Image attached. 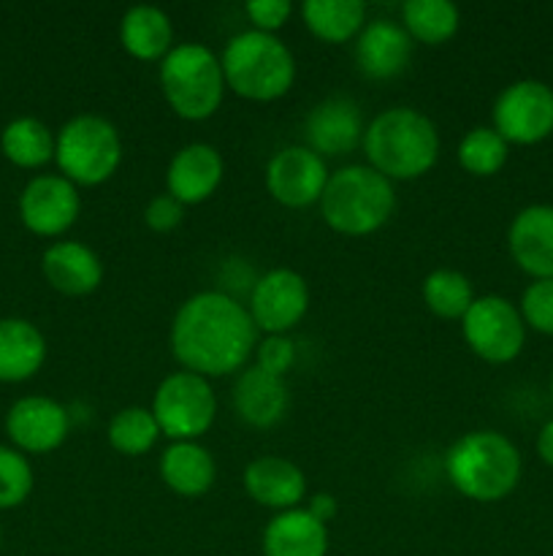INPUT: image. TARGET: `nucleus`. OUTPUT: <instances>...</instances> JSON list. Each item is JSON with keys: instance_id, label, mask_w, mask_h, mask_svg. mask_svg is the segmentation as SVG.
I'll list each match as a JSON object with an SVG mask.
<instances>
[{"instance_id": "obj_3", "label": "nucleus", "mask_w": 553, "mask_h": 556, "mask_svg": "<svg viewBox=\"0 0 553 556\" xmlns=\"http://www.w3.org/2000/svg\"><path fill=\"white\" fill-rule=\"evenodd\" d=\"M520 454L510 438L493 429H477L455 440L445 454V476L461 497L472 503H499L520 481Z\"/></svg>"}, {"instance_id": "obj_30", "label": "nucleus", "mask_w": 553, "mask_h": 556, "mask_svg": "<svg viewBox=\"0 0 553 556\" xmlns=\"http://www.w3.org/2000/svg\"><path fill=\"white\" fill-rule=\"evenodd\" d=\"M106 438L108 445H112L117 454L144 456L155 448L157 440H160L163 434L150 407L130 405L114 413L112 421H108L106 427Z\"/></svg>"}, {"instance_id": "obj_17", "label": "nucleus", "mask_w": 553, "mask_h": 556, "mask_svg": "<svg viewBox=\"0 0 553 556\" xmlns=\"http://www.w3.org/2000/svg\"><path fill=\"white\" fill-rule=\"evenodd\" d=\"M242 481L244 492L253 503L276 510V514L301 508V500L307 497V476L296 462L285 459V456H258L244 467Z\"/></svg>"}, {"instance_id": "obj_10", "label": "nucleus", "mask_w": 553, "mask_h": 556, "mask_svg": "<svg viewBox=\"0 0 553 556\" xmlns=\"http://www.w3.org/2000/svg\"><path fill=\"white\" fill-rule=\"evenodd\" d=\"M491 119L507 144H540L553 134V87L540 79L513 81L493 101Z\"/></svg>"}, {"instance_id": "obj_22", "label": "nucleus", "mask_w": 553, "mask_h": 556, "mask_svg": "<svg viewBox=\"0 0 553 556\" xmlns=\"http://www.w3.org/2000/svg\"><path fill=\"white\" fill-rule=\"evenodd\" d=\"M157 472H160V481L177 497L198 500L215 486L217 465L209 448H204L195 440H184V443H171L163 451Z\"/></svg>"}, {"instance_id": "obj_20", "label": "nucleus", "mask_w": 553, "mask_h": 556, "mask_svg": "<svg viewBox=\"0 0 553 556\" xmlns=\"http://www.w3.org/2000/svg\"><path fill=\"white\" fill-rule=\"evenodd\" d=\"M41 271L49 286L63 296H90L103 282V261L87 244L60 239L43 250Z\"/></svg>"}, {"instance_id": "obj_25", "label": "nucleus", "mask_w": 553, "mask_h": 556, "mask_svg": "<svg viewBox=\"0 0 553 556\" xmlns=\"http://www.w3.org/2000/svg\"><path fill=\"white\" fill-rule=\"evenodd\" d=\"M119 43L141 63H160L173 49L171 16L157 5H133L119 20Z\"/></svg>"}, {"instance_id": "obj_8", "label": "nucleus", "mask_w": 553, "mask_h": 556, "mask_svg": "<svg viewBox=\"0 0 553 556\" xmlns=\"http://www.w3.org/2000/svg\"><path fill=\"white\" fill-rule=\"evenodd\" d=\"M150 410L163 438L171 443H184V440L198 443V438L209 432L217 418V396L209 380L179 369L160 380Z\"/></svg>"}, {"instance_id": "obj_36", "label": "nucleus", "mask_w": 553, "mask_h": 556, "mask_svg": "<svg viewBox=\"0 0 553 556\" xmlns=\"http://www.w3.org/2000/svg\"><path fill=\"white\" fill-rule=\"evenodd\" d=\"M184 220V204H179L173 195L160 193L144 206V223L155 233H171Z\"/></svg>"}, {"instance_id": "obj_27", "label": "nucleus", "mask_w": 553, "mask_h": 556, "mask_svg": "<svg viewBox=\"0 0 553 556\" xmlns=\"http://www.w3.org/2000/svg\"><path fill=\"white\" fill-rule=\"evenodd\" d=\"M461 11L450 0H407L401 5V27L426 47H439L459 33Z\"/></svg>"}, {"instance_id": "obj_32", "label": "nucleus", "mask_w": 553, "mask_h": 556, "mask_svg": "<svg viewBox=\"0 0 553 556\" xmlns=\"http://www.w3.org/2000/svg\"><path fill=\"white\" fill-rule=\"evenodd\" d=\"M33 467L14 445H0V510L20 508L33 492Z\"/></svg>"}, {"instance_id": "obj_11", "label": "nucleus", "mask_w": 553, "mask_h": 556, "mask_svg": "<svg viewBox=\"0 0 553 556\" xmlns=\"http://www.w3.org/2000/svg\"><path fill=\"white\" fill-rule=\"evenodd\" d=\"M249 318L263 334H287L309 309V286L296 269H269L249 291Z\"/></svg>"}, {"instance_id": "obj_2", "label": "nucleus", "mask_w": 553, "mask_h": 556, "mask_svg": "<svg viewBox=\"0 0 553 556\" xmlns=\"http://www.w3.org/2000/svg\"><path fill=\"white\" fill-rule=\"evenodd\" d=\"M363 152L374 172L390 182L421 179L439 161V130L412 106H390L372 117L363 134Z\"/></svg>"}, {"instance_id": "obj_37", "label": "nucleus", "mask_w": 553, "mask_h": 556, "mask_svg": "<svg viewBox=\"0 0 553 556\" xmlns=\"http://www.w3.org/2000/svg\"><path fill=\"white\" fill-rule=\"evenodd\" d=\"M307 510L314 516V519L320 521V525L329 527V521H334L336 514H339V503H336L334 494L318 492V494H312V497H309Z\"/></svg>"}, {"instance_id": "obj_18", "label": "nucleus", "mask_w": 553, "mask_h": 556, "mask_svg": "<svg viewBox=\"0 0 553 556\" xmlns=\"http://www.w3.org/2000/svg\"><path fill=\"white\" fill-rule=\"evenodd\" d=\"M507 250L515 266L535 280L553 277V206L531 204L513 217L507 228Z\"/></svg>"}, {"instance_id": "obj_5", "label": "nucleus", "mask_w": 553, "mask_h": 556, "mask_svg": "<svg viewBox=\"0 0 553 556\" xmlns=\"http://www.w3.org/2000/svg\"><path fill=\"white\" fill-rule=\"evenodd\" d=\"M228 90L244 101L269 103L287 96L296 81V58L280 36L242 30L228 38L220 54Z\"/></svg>"}, {"instance_id": "obj_38", "label": "nucleus", "mask_w": 553, "mask_h": 556, "mask_svg": "<svg viewBox=\"0 0 553 556\" xmlns=\"http://www.w3.org/2000/svg\"><path fill=\"white\" fill-rule=\"evenodd\" d=\"M537 456H540L548 467H553V418L540 429V434H537Z\"/></svg>"}, {"instance_id": "obj_40", "label": "nucleus", "mask_w": 553, "mask_h": 556, "mask_svg": "<svg viewBox=\"0 0 553 556\" xmlns=\"http://www.w3.org/2000/svg\"><path fill=\"white\" fill-rule=\"evenodd\" d=\"M0 538H3V532H0Z\"/></svg>"}, {"instance_id": "obj_21", "label": "nucleus", "mask_w": 553, "mask_h": 556, "mask_svg": "<svg viewBox=\"0 0 553 556\" xmlns=\"http://www.w3.org/2000/svg\"><path fill=\"white\" fill-rule=\"evenodd\" d=\"M287 407H291V391H287L285 378H276L258 367L239 372L236 386H233V410L247 427H274L285 418Z\"/></svg>"}, {"instance_id": "obj_34", "label": "nucleus", "mask_w": 553, "mask_h": 556, "mask_svg": "<svg viewBox=\"0 0 553 556\" xmlns=\"http://www.w3.org/2000/svg\"><path fill=\"white\" fill-rule=\"evenodd\" d=\"M296 364V342L287 334H266L255 348V367L263 372L285 378Z\"/></svg>"}, {"instance_id": "obj_33", "label": "nucleus", "mask_w": 553, "mask_h": 556, "mask_svg": "<svg viewBox=\"0 0 553 556\" xmlns=\"http://www.w3.org/2000/svg\"><path fill=\"white\" fill-rule=\"evenodd\" d=\"M518 309L529 329L553 337V277L531 282L520 296Z\"/></svg>"}, {"instance_id": "obj_31", "label": "nucleus", "mask_w": 553, "mask_h": 556, "mask_svg": "<svg viewBox=\"0 0 553 556\" xmlns=\"http://www.w3.org/2000/svg\"><path fill=\"white\" fill-rule=\"evenodd\" d=\"M455 155H459V166L472 177H493L507 163L510 144L493 128L477 125V128L466 130Z\"/></svg>"}, {"instance_id": "obj_16", "label": "nucleus", "mask_w": 553, "mask_h": 556, "mask_svg": "<svg viewBox=\"0 0 553 556\" xmlns=\"http://www.w3.org/2000/svg\"><path fill=\"white\" fill-rule=\"evenodd\" d=\"M226 174V161L220 150L206 141H190L179 147L166 168V193L179 204L195 206L209 201L217 193Z\"/></svg>"}, {"instance_id": "obj_24", "label": "nucleus", "mask_w": 553, "mask_h": 556, "mask_svg": "<svg viewBox=\"0 0 553 556\" xmlns=\"http://www.w3.org/2000/svg\"><path fill=\"white\" fill-rule=\"evenodd\" d=\"M47 362L41 329L25 318H0V383L30 380Z\"/></svg>"}, {"instance_id": "obj_7", "label": "nucleus", "mask_w": 553, "mask_h": 556, "mask_svg": "<svg viewBox=\"0 0 553 556\" xmlns=\"http://www.w3.org/2000/svg\"><path fill=\"white\" fill-rule=\"evenodd\" d=\"M54 163L76 188L108 182L123 163V136L101 114H76L54 139Z\"/></svg>"}, {"instance_id": "obj_26", "label": "nucleus", "mask_w": 553, "mask_h": 556, "mask_svg": "<svg viewBox=\"0 0 553 556\" xmlns=\"http://www.w3.org/2000/svg\"><path fill=\"white\" fill-rule=\"evenodd\" d=\"M301 20L320 41H356L366 25V5L358 0H307L301 5Z\"/></svg>"}, {"instance_id": "obj_4", "label": "nucleus", "mask_w": 553, "mask_h": 556, "mask_svg": "<svg viewBox=\"0 0 553 556\" xmlns=\"http://www.w3.org/2000/svg\"><path fill=\"white\" fill-rule=\"evenodd\" d=\"M396 210V190L390 179L363 163L342 166L329 177L320 195V217L331 231L361 239L377 233Z\"/></svg>"}, {"instance_id": "obj_6", "label": "nucleus", "mask_w": 553, "mask_h": 556, "mask_svg": "<svg viewBox=\"0 0 553 556\" xmlns=\"http://www.w3.org/2000/svg\"><path fill=\"white\" fill-rule=\"evenodd\" d=\"M157 81L168 109L190 123L209 119L228 90L220 58L198 41L173 43L171 52L160 60Z\"/></svg>"}, {"instance_id": "obj_28", "label": "nucleus", "mask_w": 553, "mask_h": 556, "mask_svg": "<svg viewBox=\"0 0 553 556\" xmlns=\"http://www.w3.org/2000/svg\"><path fill=\"white\" fill-rule=\"evenodd\" d=\"M54 139L47 123L36 117H16L0 134V150L14 166L41 168L54 161Z\"/></svg>"}, {"instance_id": "obj_14", "label": "nucleus", "mask_w": 553, "mask_h": 556, "mask_svg": "<svg viewBox=\"0 0 553 556\" xmlns=\"http://www.w3.org/2000/svg\"><path fill=\"white\" fill-rule=\"evenodd\" d=\"M70 432L68 407L49 396H22L5 413V434L22 454H49L65 443Z\"/></svg>"}, {"instance_id": "obj_13", "label": "nucleus", "mask_w": 553, "mask_h": 556, "mask_svg": "<svg viewBox=\"0 0 553 556\" xmlns=\"http://www.w3.org/2000/svg\"><path fill=\"white\" fill-rule=\"evenodd\" d=\"M81 215V195L63 174H38L20 195V217L36 237H63Z\"/></svg>"}, {"instance_id": "obj_29", "label": "nucleus", "mask_w": 553, "mask_h": 556, "mask_svg": "<svg viewBox=\"0 0 553 556\" xmlns=\"http://www.w3.org/2000/svg\"><path fill=\"white\" fill-rule=\"evenodd\" d=\"M423 304L442 320H461L475 302L472 280L459 269H434L421 282Z\"/></svg>"}, {"instance_id": "obj_12", "label": "nucleus", "mask_w": 553, "mask_h": 556, "mask_svg": "<svg viewBox=\"0 0 553 556\" xmlns=\"http://www.w3.org/2000/svg\"><path fill=\"white\" fill-rule=\"evenodd\" d=\"M329 177L325 157L309 150L307 144L282 147L266 163V190L276 204L287 210H307L320 204Z\"/></svg>"}, {"instance_id": "obj_15", "label": "nucleus", "mask_w": 553, "mask_h": 556, "mask_svg": "<svg viewBox=\"0 0 553 556\" xmlns=\"http://www.w3.org/2000/svg\"><path fill=\"white\" fill-rule=\"evenodd\" d=\"M363 125L361 106L350 96H329L320 103H314L304 123V136L307 147L318 152L320 157L347 155L363 144Z\"/></svg>"}, {"instance_id": "obj_23", "label": "nucleus", "mask_w": 553, "mask_h": 556, "mask_svg": "<svg viewBox=\"0 0 553 556\" xmlns=\"http://www.w3.org/2000/svg\"><path fill=\"white\" fill-rule=\"evenodd\" d=\"M263 556H325L329 527L320 525L307 508L274 514L263 530Z\"/></svg>"}, {"instance_id": "obj_39", "label": "nucleus", "mask_w": 553, "mask_h": 556, "mask_svg": "<svg viewBox=\"0 0 553 556\" xmlns=\"http://www.w3.org/2000/svg\"><path fill=\"white\" fill-rule=\"evenodd\" d=\"M551 400H553V375H551Z\"/></svg>"}, {"instance_id": "obj_1", "label": "nucleus", "mask_w": 553, "mask_h": 556, "mask_svg": "<svg viewBox=\"0 0 553 556\" xmlns=\"http://www.w3.org/2000/svg\"><path fill=\"white\" fill-rule=\"evenodd\" d=\"M168 340L182 369L211 380L247 367L258 348V329L231 293L198 291L173 313Z\"/></svg>"}, {"instance_id": "obj_19", "label": "nucleus", "mask_w": 553, "mask_h": 556, "mask_svg": "<svg viewBox=\"0 0 553 556\" xmlns=\"http://www.w3.org/2000/svg\"><path fill=\"white\" fill-rule=\"evenodd\" d=\"M412 38L394 20H372L356 38V65L369 79H394L412 60Z\"/></svg>"}, {"instance_id": "obj_9", "label": "nucleus", "mask_w": 553, "mask_h": 556, "mask_svg": "<svg viewBox=\"0 0 553 556\" xmlns=\"http://www.w3.org/2000/svg\"><path fill=\"white\" fill-rule=\"evenodd\" d=\"M461 337L466 348L486 364H510L524 351V315L507 296H477L461 318Z\"/></svg>"}, {"instance_id": "obj_35", "label": "nucleus", "mask_w": 553, "mask_h": 556, "mask_svg": "<svg viewBox=\"0 0 553 556\" xmlns=\"http://www.w3.org/2000/svg\"><path fill=\"white\" fill-rule=\"evenodd\" d=\"M244 14L253 22V30L276 36V30H282L293 16V3L291 0H247Z\"/></svg>"}]
</instances>
